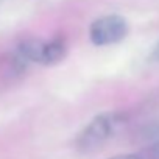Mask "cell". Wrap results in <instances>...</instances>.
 <instances>
[{"mask_svg": "<svg viewBox=\"0 0 159 159\" xmlns=\"http://www.w3.org/2000/svg\"><path fill=\"white\" fill-rule=\"evenodd\" d=\"M128 116L120 111H108L95 116L75 139V147L78 151L89 153L102 145H105L109 139H112L126 123Z\"/></svg>", "mask_w": 159, "mask_h": 159, "instance_id": "1", "label": "cell"}, {"mask_svg": "<svg viewBox=\"0 0 159 159\" xmlns=\"http://www.w3.org/2000/svg\"><path fill=\"white\" fill-rule=\"evenodd\" d=\"M16 53L27 62L53 66L62 61L67 55V41L62 36H56L50 41L28 38L17 45Z\"/></svg>", "mask_w": 159, "mask_h": 159, "instance_id": "2", "label": "cell"}, {"mask_svg": "<svg viewBox=\"0 0 159 159\" xmlns=\"http://www.w3.org/2000/svg\"><path fill=\"white\" fill-rule=\"evenodd\" d=\"M129 33L128 20L120 14H106L95 19L89 27V39L97 47L122 42Z\"/></svg>", "mask_w": 159, "mask_h": 159, "instance_id": "3", "label": "cell"}, {"mask_svg": "<svg viewBox=\"0 0 159 159\" xmlns=\"http://www.w3.org/2000/svg\"><path fill=\"white\" fill-rule=\"evenodd\" d=\"M109 159H159V139L153 140L148 147H143L139 151L117 154V156H112Z\"/></svg>", "mask_w": 159, "mask_h": 159, "instance_id": "4", "label": "cell"}, {"mask_svg": "<svg viewBox=\"0 0 159 159\" xmlns=\"http://www.w3.org/2000/svg\"><path fill=\"white\" fill-rule=\"evenodd\" d=\"M148 59H150V61H159V41L154 44V47H153V50H151Z\"/></svg>", "mask_w": 159, "mask_h": 159, "instance_id": "5", "label": "cell"}]
</instances>
